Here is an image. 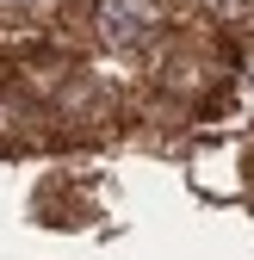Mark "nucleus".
Returning a JSON list of instances; mask_svg holds the SVG:
<instances>
[{
  "label": "nucleus",
  "instance_id": "nucleus-2",
  "mask_svg": "<svg viewBox=\"0 0 254 260\" xmlns=\"http://www.w3.org/2000/svg\"><path fill=\"white\" fill-rule=\"evenodd\" d=\"M186 7L217 25H254V0H186Z\"/></svg>",
  "mask_w": 254,
  "mask_h": 260
},
{
  "label": "nucleus",
  "instance_id": "nucleus-1",
  "mask_svg": "<svg viewBox=\"0 0 254 260\" xmlns=\"http://www.w3.org/2000/svg\"><path fill=\"white\" fill-rule=\"evenodd\" d=\"M168 0H93L87 7V31H93V44H100L106 56H124V62H137V56H155L168 44Z\"/></svg>",
  "mask_w": 254,
  "mask_h": 260
}]
</instances>
